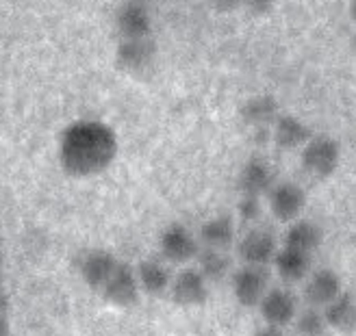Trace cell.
<instances>
[{"label":"cell","mask_w":356,"mask_h":336,"mask_svg":"<svg viewBox=\"0 0 356 336\" xmlns=\"http://www.w3.org/2000/svg\"><path fill=\"white\" fill-rule=\"evenodd\" d=\"M120 141L109 124L79 119L63 131L59 141V161L67 176L89 178L109 169L118 158Z\"/></svg>","instance_id":"1"},{"label":"cell","mask_w":356,"mask_h":336,"mask_svg":"<svg viewBox=\"0 0 356 336\" xmlns=\"http://www.w3.org/2000/svg\"><path fill=\"white\" fill-rule=\"evenodd\" d=\"M300 163L309 176L317 180H326L339 169L341 163V144L334 137L319 135L313 137L300 152Z\"/></svg>","instance_id":"2"},{"label":"cell","mask_w":356,"mask_h":336,"mask_svg":"<svg viewBox=\"0 0 356 336\" xmlns=\"http://www.w3.org/2000/svg\"><path fill=\"white\" fill-rule=\"evenodd\" d=\"M230 285H233V297L239 306L259 308L261 299L270 289V274L265 267H257V264H241L239 269L233 271Z\"/></svg>","instance_id":"3"},{"label":"cell","mask_w":356,"mask_h":336,"mask_svg":"<svg viewBox=\"0 0 356 336\" xmlns=\"http://www.w3.org/2000/svg\"><path fill=\"white\" fill-rule=\"evenodd\" d=\"M159 250L163 258L174 264H185L193 260L200 252V241L183 224H170L159 237Z\"/></svg>","instance_id":"4"},{"label":"cell","mask_w":356,"mask_h":336,"mask_svg":"<svg viewBox=\"0 0 356 336\" xmlns=\"http://www.w3.org/2000/svg\"><path fill=\"white\" fill-rule=\"evenodd\" d=\"M278 252L276 235L267 228H250L237 241V256L243 264H257V267H267L272 264Z\"/></svg>","instance_id":"5"},{"label":"cell","mask_w":356,"mask_h":336,"mask_svg":"<svg viewBox=\"0 0 356 336\" xmlns=\"http://www.w3.org/2000/svg\"><path fill=\"white\" fill-rule=\"evenodd\" d=\"M170 295L176 306H183V308L204 306L211 295L209 280L200 274L198 267H185L183 271H178L172 278Z\"/></svg>","instance_id":"6"},{"label":"cell","mask_w":356,"mask_h":336,"mask_svg":"<svg viewBox=\"0 0 356 336\" xmlns=\"http://www.w3.org/2000/svg\"><path fill=\"white\" fill-rule=\"evenodd\" d=\"M100 295H102L104 302L120 306V308L135 306L139 302V295H141L137 271L131 267L129 262L120 260L115 271L111 274V278L106 280V285L102 287Z\"/></svg>","instance_id":"7"},{"label":"cell","mask_w":356,"mask_h":336,"mask_svg":"<svg viewBox=\"0 0 356 336\" xmlns=\"http://www.w3.org/2000/svg\"><path fill=\"white\" fill-rule=\"evenodd\" d=\"M259 312L265 324L287 328L289 324L296 321V317L300 312L298 295L289 287H270L265 297L261 299Z\"/></svg>","instance_id":"8"},{"label":"cell","mask_w":356,"mask_h":336,"mask_svg":"<svg viewBox=\"0 0 356 336\" xmlns=\"http://www.w3.org/2000/svg\"><path fill=\"white\" fill-rule=\"evenodd\" d=\"M267 196H270L272 215L282 224H291L300 219L302 210L307 206V191L291 180L276 183Z\"/></svg>","instance_id":"9"},{"label":"cell","mask_w":356,"mask_h":336,"mask_svg":"<svg viewBox=\"0 0 356 336\" xmlns=\"http://www.w3.org/2000/svg\"><path fill=\"white\" fill-rule=\"evenodd\" d=\"M343 293L341 276L330 267H319L311 271L305 285V299L313 308H326L334 297Z\"/></svg>","instance_id":"10"},{"label":"cell","mask_w":356,"mask_h":336,"mask_svg":"<svg viewBox=\"0 0 356 336\" xmlns=\"http://www.w3.org/2000/svg\"><path fill=\"white\" fill-rule=\"evenodd\" d=\"M115 26L122 40H141L150 37L152 33V15L150 9L141 0H129L124 3L115 15Z\"/></svg>","instance_id":"11"},{"label":"cell","mask_w":356,"mask_h":336,"mask_svg":"<svg viewBox=\"0 0 356 336\" xmlns=\"http://www.w3.org/2000/svg\"><path fill=\"white\" fill-rule=\"evenodd\" d=\"M118 262L120 260L109 250H89L79 264V271L85 285L92 291L100 293L102 287L106 285V280L115 271Z\"/></svg>","instance_id":"12"},{"label":"cell","mask_w":356,"mask_h":336,"mask_svg":"<svg viewBox=\"0 0 356 336\" xmlns=\"http://www.w3.org/2000/svg\"><path fill=\"white\" fill-rule=\"evenodd\" d=\"M156 59V44L152 37L122 40L115 48V63L127 72H141Z\"/></svg>","instance_id":"13"},{"label":"cell","mask_w":356,"mask_h":336,"mask_svg":"<svg viewBox=\"0 0 356 336\" xmlns=\"http://www.w3.org/2000/svg\"><path fill=\"white\" fill-rule=\"evenodd\" d=\"M272 137L280 150H298L305 148L313 139V131L305 119L287 113V115H278V119L274 121Z\"/></svg>","instance_id":"14"},{"label":"cell","mask_w":356,"mask_h":336,"mask_svg":"<svg viewBox=\"0 0 356 336\" xmlns=\"http://www.w3.org/2000/svg\"><path fill=\"white\" fill-rule=\"evenodd\" d=\"M274 267L278 278L284 282V285H296V282H302L305 278L311 276L313 269V254L293 250V247L282 245L278 247L276 258H274Z\"/></svg>","instance_id":"15"},{"label":"cell","mask_w":356,"mask_h":336,"mask_svg":"<svg viewBox=\"0 0 356 336\" xmlns=\"http://www.w3.org/2000/svg\"><path fill=\"white\" fill-rule=\"evenodd\" d=\"M274 171L267 165V161L259 156L248 158L245 165L239 171V180L237 187L241 191V196H263V193H270L274 187Z\"/></svg>","instance_id":"16"},{"label":"cell","mask_w":356,"mask_h":336,"mask_svg":"<svg viewBox=\"0 0 356 336\" xmlns=\"http://www.w3.org/2000/svg\"><path fill=\"white\" fill-rule=\"evenodd\" d=\"M239 115L245 126L265 131L267 126H274V121L278 119V100L272 94L250 96L241 104Z\"/></svg>","instance_id":"17"},{"label":"cell","mask_w":356,"mask_h":336,"mask_svg":"<svg viewBox=\"0 0 356 336\" xmlns=\"http://www.w3.org/2000/svg\"><path fill=\"white\" fill-rule=\"evenodd\" d=\"M324 317L330 330L341 332V334H352L356 330V295L350 291H343L324 308Z\"/></svg>","instance_id":"18"},{"label":"cell","mask_w":356,"mask_h":336,"mask_svg":"<svg viewBox=\"0 0 356 336\" xmlns=\"http://www.w3.org/2000/svg\"><path fill=\"white\" fill-rule=\"evenodd\" d=\"M322 243L324 230L311 219H296L287 226V233H284V245L307 254H315Z\"/></svg>","instance_id":"19"},{"label":"cell","mask_w":356,"mask_h":336,"mask_svg":"<svg viewBox=\"0 0 356 336\" xmlns=\"http://www.w3.org/2000/svg\"><path fill=\"white\" fill-rule=\"evenodd\" d=\"M135 271H137V280H139L141 291L148 293V295H163L172 287V274H170V269L165 267L161 260H156V258L141 260L135 267Z\"/></svg>","instance_id":"20"},{"label":"cell","mask_w":356,"mask_h":336,"mask_svg":"<svg viewBox=\"0 0 356 336\" xmlns=\"http://www.w3.org/2000/svg\"><path fill=\"white\" fill-rule=\"evenodd\" d=\"M200 241L204 247L228 250V247L235 243V219L226 213L209 217L200 226Z\"/></svg>","instance_id":"21"},{"label":"cell","mask_w":356,"mask_h":336,"mask_svg":"<svg viewBox=\"0 0 356 336\" xmlns=\"http://www.w3.org/2000/svg\"><path fill=\"white\" fill-rule=\"evenodd\" d=\"M198 260V269L200 274L211 282H222L226 280V276L233 269V262H230V256L226 250H216V247H202L195 256Z\"/></svg>","instance_id":"22"},{"label":"cell","mask_w":356,"mask_h":336,"mask_svg":"<svg viewBox=\"0 0 356 336\" xmlns=\"http://www.w3.org/2000/svg\"><path fill=\"white\" fill-rule=\"evenodd\" d=\"M296 332L300 336H326L328 334V324L322 308L307 306L305 310H300L296 317Z\"/></svg>","instance_id":"23"},{"label":"cell","mask_w":356,"mask_h":336,"mask_svg":"<svg viewBox=\"0 0 356 336\" xmlns=\"http://www.w3.org/2000/svg\"><path fill=\"white\" fill-rule=\"evenodd\" d=\"M261 198L259 196H241L237 202V215L245 224H257L261 219Z\"/></svg>","instance_id":"24"},{"label":"cell","mask_w":356,"mask_h":336,"mask_svg":"<svg viewBox=\"0 0 356 336\" xmlns=\"http://www.w3.org/2000/svg\"><path fill=\"white\" fill-rule=\"evenodd\" d=\"M243 5L254 15H267L276 7V0H243Z\"/></svg>","instance_id":"25"},{"label":"cell","mask_w":356,"mask_h":336,"mask_svg":"<svg viewBox=\"0 0 356 336\" xmlns=\"http://www.w3.org/2000/svg\"><path fill=\"white\" fill-rule=\"evenodd\" d=\"M211 3L218 13H233L235 9L243 5V0H211Z\"/></svg>","instance_id":"26"},{"label":"cell","mask_w":356,"mask_h":336,"mask_svg":"<svg viewBox=\"0 0 356 336\" xmlns=\"http://www.w3.org/2000/svg\"><path fill=\"white\" fill-rule=\"evenodd\" d=\"M254 336H284V328H278V326H270V324H263Z\"/></svg>","instance_id":"27"},{"label":"cell","mask_w":356,"mask_h":336,"mask_svg":"<svg viewBox=\"0 0 356 336\" xmlns=\"http://www.w3.org/2000/svg\"><path fill=\"white\" fill-rule=\"evenodd\" d=\"M9 308V295H7V289L3 287V282H0V314H5Z\"/></svg>","instance_id":"28"},{"label":"cell","mask_w":356,"mask_h":336,"mask_svg":"<svg viewBox=\"0 0 356 336\" xmlns=\"http://www.w3.org/2000/svg\"><path fill=\"white\" fill-rule=\"evenodd\" d=\"M0 336H9V321L5 314H0Z\"/></svg>","instance_id":"29"},{"label":"cell","mask_w":356,"mask_h":336,"mask_svg":"<svg viewBox=\"0 0 356 336\" xmlns=\"http://www.w3.org/2000/svg\"><path fill=\"white\" fill-rule=\"evenodd\" d=\"M350 17L356 22V0H352V3H350Z\"/></svg>","instance_id":"30"},{"label":"cell","mask_w":356,"mask_h":336,"mask_svg":"<svg viewBox=\"0 0 356 336\" xmlns=\"http://www.w3.org/2000/svg\"><path fill=\"white\" fill-rule=\"evenodd\" d=\"M352 46H354V50H356V35H354V40H352Z\"/></svg>","instance_id":"31"},{"label":"cell","mask_w":356,"mask_h":336,"mask_svg":"<svg viewBox=\"0 0 356 336\" xmlns=\"http://www.w3.org/2000/svg\"><path fill=\"white\" fill-rule=\"evenodd\" d=\"M0 264H3V250H0Z\"/></svg>","instance_id":"32"}]
</instances>
